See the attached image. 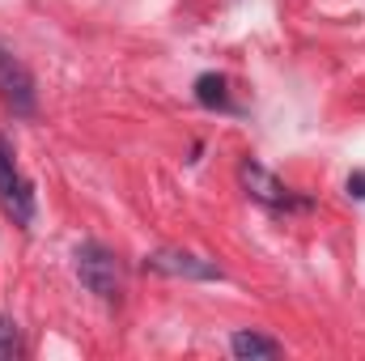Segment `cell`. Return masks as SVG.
<instances>
[{"instance_id": "cell-8", "label": "cell", "mask_w": 365, "mask_h": 361, "mask_svg": "<svg viewBox=\"0 0 365 361\" xmlns=\"http://www.w3.org/2000/svg\"><path fill=\"white\" fill-rule=\"evenodd\" d=\"M17 353H21V332H17L13 319L0 315V361H13Z\"/></svg>"}, {"instance_id": "cell-4", "label": "cell", "mask_w": 365, "mask_h": 361, "mask_svg": "<svg viewBox=\"0 0 365 361\" xmlns=\"http://www.w3.org/2000/svg\"><path fill=\"white\" fill-rule=\"evenodd\" d=\"M145 268L162 276H182V280H221V268L212 260L191 255V251H153L145 255Z\"/></svg>"}, {"instance_id": "cell-3", "label": "cell", "mask_w": 365, "mask_h": 361, "mask_svg": "<svg viewBox=\"0 0 365 361\" xmlns=\"http://www.w3.org/2000/svg\"><path fill=\"white\" fill-rule=\"evenodd\" d=\"M0 102H4L13 115H34V102H38L30 68H26L17 56H9L4 47H0Z\"/></svg>"}, {"instance_id": "cell-9", "label": "cell", "mask_w": 365, "mask_h": 361, "mask_svg": "<svg viewBox=\"0 0 365 361\" xmlns=\"http://www.w3.org/2000/svg\"><path fill=\"white\" fill-rule=\"evenodd\" d=\"M349 191H353L357 200H365V175H353V179H349Z\"/></svg>"}, {"instance_id": "cell-2", "label": "cell", "mask_w": 365, "mask_h": 361, "mask_svg": "<svg viewBox=\"0 0 365 361\" xmlns=\"http://www.w3.org/2000/svg\"><path fill=\"white\" fill-rule=\"evenodd\" d=\"M77 276H81V285L98 293V298H119V260L102 247V243H86L81 251H77Z\"/></svg>"}, {"instance_id": "cell-5", "label": "cell", "mask_w": 365, "mask_h": 361, "mask_svg": "<svg viewBox=\"0 0 365 361\" xmlns=\"http://www.w3.org/2000/svg\"><path fill=\"white\" fill-rule=\"evenodd\" d=\"M238 179H242V187H247L251 200H259V204H268V208H289V204H293V191L276 179L268 166H259V162H251V158L238 166Z\"/></svg>"}, {"instance_id": "cell-7", "label": "cell", "mask_w": 365, "mask_h": 361, "mask_svg": "<svg viewBox=\"0 0 365 361\" xmlns=\"http://www.w3.org/2000/svg\"><path fill=\"white\" fill-rule=\"evenodd\" d=\"M195 98H200L204 106H230L225 81H221V77H212V73H204V77L195 81Z\"/></svg>"}, {"instance_id": "cell-1", "label": "cell", "mask_w": 365, "mask_h": 361, "mask_svg": "<svg viewBox=\"0 0 365 361\" xmlns=\"http://www.w3.org/2000/svg\"><path fill=\"white\" fill-rule=\"evenodd\" d=\"M0 208H4V217L13 225H30L34 221V191H30V183L21 179L4 136H0Z\"/></svg>"}, {"instance_id": "cell-6", "label": "cell", "mask_w": 365, "mask_h": 361, "mask_svg": "<svg viewBox=\"0 0 365 361\" xmlns=\"http://www.w3.org/2000/svg\"><path fill=\"white\" fill-rule=\"evenodd\" d=\"M230 349H234V357H242V361H272V357H280V345H276L272 336H264V332H234Z\"/></svg>"}]
</instances>
